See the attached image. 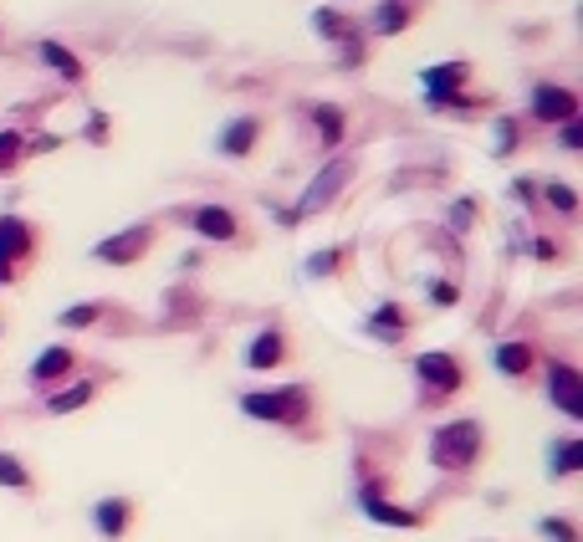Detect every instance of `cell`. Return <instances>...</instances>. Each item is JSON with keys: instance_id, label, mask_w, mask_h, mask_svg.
Listing matches in <instances>:
<instances>
[{"instance_id": "7402d4cb", "label": "cell", "mask_w": 583, "mask_h": 542, "mask_svg": "<svg viewBox=\"0 0 583 542\" xmlns=\"http://www.w3.org/2000/svg\"><path fill=\"white\" fill-rule=\"evenodd\" d=\"M573 471H583V440H563L553 456V476H573Z\"/></svg>"}, {"instance_id": "277c9868", "label": "cell", "mask_w": 583, "mask_h": 542, "mask_svg": "<svg viewBox=\"0 0 583 542\" xmlns=\"http://www.w3.org/2000/svg\"><path fill=\"white\" fill-rule=\"evenodd\" d=\"M415 374H420V384L430 394H456L466 384V364L456 353H420L415 358Z\"/></svg>"}, {"instance_id": "52a82bcc", "label": "cell", "mask_w": 583, "mask_h": 542, "mask_svg": "<svg viewBox=\"0 0 583 542\" xmlns=\"http://www.w3.org/2000/svg\"><path fill=\"white\" fill-rule=\"evenodd\" d=\"M31 256V225L26 220H0V287L16 282V261Z\"/></svg>"}, {"instance_id": "e0dca14e", "label": "cell", "mask_w": 583, "mask_h": 542, "mask_svg": "<svg viewBox=\"0 0 583 542\" xmlns=\"http://www.w3.org/2000/svg\"><path fill=\"white\" fill-rule=\"evenodd\" d=\"M491 364H497L507 379H522V374H532V364H537V353L527 348V343H502L497 353H491Z\"/></svg>"}, {"instance_id": "ba28073f", "label": "cell", "mask_w": 583, "mask_h": 542, "mask_svg": "<svg viewBox=\"0 0 583 542\" xmlns=\"http://www.w3.org/2000/svg\"><path fill=\"white\" fill-rule=\"evenodd\" d=\"M532 118H543V123H568V118H578V98L568 93V87L543 82V87H532Z\"/></svg>"}, {"instance_id": "f546056e", "label": "cell", "mask_w": 583, "mask_h": 542, "mask_svg": "<svg viewBox=\"0 0 583 542\" xmlns=\"http://www.w3.org/2000/svg\"><path fill=\"white\" fill-rule=\"evenodd\" d=\"M471 210H476V200H456V205H451V225H456V231H466V225L476 220Z\"/></svg>"}, {"instance_id": "9c48e42d", "label": "cell", "mask_w": 583, "mask_h": 542, "mask_svg": "<svg viewBox=\"0 0 583 542\" xmlns=\"http://www.w3.org/2000/svg\"><path fill=\"white\" fill-rule=\"evenodd\" d=\"M190 225H195L205 241H236V215L226 205H195L190 210Z\"/></svg>"}, {"instance_id": "1f68e13d", "label": "cell", "mask_w": 583, "mask_h": 542, "mask_svg": "<svg viewBox=\"0 0 583 542\" xmlns=\"http://www.w3.org/2000/svg\"><path fill=\"white\" fill-rule=\"evenodd\" d=\"M502 133H497V154H512L517 149V123H497Z\"/></svg>"}, {"instance_id": "4316f807", "label": "cell", "mask_w": 583, "mask_h": 542, "mask_svg": "<svg viewBox=\"0 0 583 542\" xmlns=\"http://www.w3.org/2000/svg\"><path fill=\"white\" fill-rule=\"evenodd\" d=\"M543 195H548V205H553L558 215H578V195H573L568 185H548Z\"/></svg>"}, {"instance_id": "d6a6232c", "label": "cell", "mask_w": 583, "mask_h": 542, "mask_svg": "<svg viewBox=\"0 0 583 542\" xmlns=\"http://www.w3.org/2000/svg\"><path fill=\"white\" fill-rule=\"evenodd\" d=\"M338 261H343L338 251H328V256H312V261H307V271H312V277H323V271H333Z\"/></svg>"}, {"instance_id": "4dcf8cb0", "label": "cell", "mask_w": 583, "mask_h": 542, "mask_svg": "<svg viewBox=\"0 0 583 542\" xmlns=\"http://www.w3.org/2000/svg\"><path fill=\"white\" fill-rule=\"evenodd\" d=\"M563 149H583V123H578V118L563 123Z\"/></svg>"}, {"instance_id": "d6986e66", "label": "cell", "mask_w": 583, "mask_h": 542, "mask_svg": "<svg viewBox=\"0 0 583 542\" xmlns=\"http://www.w3.org/2000/svg\"><path fill=\"white\" fill-rule=\"evenodd\" d=\"M82 404H93V384H87V379L47 394V415H72V410H82Z\"/></svg>"}, {"instance_id": "3957f363", "label": "cell", "mask_w": 583, "mask_h": 542, "mask_svg": "<svg viewBox=\"0 0 583 542\" xmlns=\"http://www.w3.org/2000/svg\"><path fill=\"white\" fill-rule=\"evenodd\" d=\"M348 179H353V159H328L318 174H312V185L302 190V200L282 215V225H297V220H312V215H323L343 190H348Z\"/></svg>"}, {"instance_id": "5bb4252c", "label": "cell", "mask_w": 583, "mask_h": 542, "mask_svg": "<svg viewBox=\"0 0 583 542\" xmlns=\"http://www.w3.org/2000/svg\"><path fill=\"white\" fill-rule=\"evenodd\" d=\"M420 82H425V93H430V103L440 108L445 98L456 93V87L466 82V62H445V67H425L420 72Z\"/></svg>"}, {"instance_id": "83f0119b", "label": "cell", "mask_w": 583, "mask_h": 542, "mask_svg": "<svg viewBox=\"0 0 583 542\" xmlns=\"http://www.w3.org/2000/svg\"><path fill=\"white\" fill-rule=\"evenodd\" d=\"M312 26H318L328 41H338V36H348V21L343 16H333V11H318V16H312Z\"/></svg>"}, {"instance_id": "8fae6325", "label": "cell", "mask_w": 583, "mask_h": 542, "mask_svg": "<svg viewBox=\"0 0 583 542\" xmlns=\"http://www.w3.org/2000/svg\"><path fill=\"white\" fill-rule=\"evenodd\" d=\"M72 369H77V353L57 343V348H47V353H36V364H31V384H62Z\"/></svg>"}, {"instance_id": "4fadbf2b", "label": "cell", "mask_w": 583, "mask_h": 542, "mask_svg": "<svg viewBox=\"0 0 583 542\" xmlns=\"http://www.w3.org/2000/svg\"><path fill=\"white\" fill-rule=\"evenodd\" d=\"M128 522H133V502H128V496H103V502L93 507V527L103 537H123Z\"/></svg>"}, {"instance_id": "cb8c5ba5", "label": "cell", "mask_w": 583, "mask_h": 542, "mask_svg": "<svg viewBox=\"0 0 583 542\" xmlns=\"http://www.w3.org/2000/svg\"><path fill=\"white\" fill-rule=\"evenodd\" d=\"M98 318H103V307L98 302H82V307H67L62 312V328H93Z\"/></svg>"}, {"instance_id": "44dd1931", "label": "cell", "mask_w": 583, "mask_h": 542, "mask_svg": "<svg viewBox=\"0 0 583 542\" xmlns=\"http://www.w3.org/2000/svg\"><path fill=\"white\" fill-rule=\"evenodd\" d=\"M410 26V6L405 0H384V6L374 11V31L379 36H394V31H405Z\"/></svg>"}, {"instance_id": "9a60e30c", "label": "cell", "mask_w": 583, "mask_h": 542, "mask_svg": "<svg viewBox=\"0 0 583 542\" xmlns=\"http://www.w3.org/2000/svg\"><path fill=\"white\" fill-rule=\"evenodd\" d=\"M369 333H374V338H384V343H399V338L410 333V312L399 307V302H384V307L374 312V318H369Z\"/></svg>"}, {"instance_id": "603a6c76", "label": "cell", "mask_w": 583, "mask_h": 542, "mask_svg": "<svg viewBox=\"0 0 583 542\" xmlns=\"http://www.w3.org/2000/svg\"><path fill=\"white\" fill-rule=\"evenodd\" d=\"M0 486H11V491H31V471H26L16 456H6V450H0Z\"/></svg>"}, {"instance_id": "8992f818", "label": "cell", "mask_w": 583, "mask_h": 542, "mask_svg": "<svg viewBox=\"0 0 583 542\" xmlns=\"http://www.w3.org/2000/svg\"><path fill=\"white\" fill-rule=\"evenodd\" d=\"M548 399L558 404V415L583 420V374L573 364H553L548 369Z\"/></svg>"}, {"instance_id": "d4e9b609", "label": "cell", "mask_w": 583, "mask_h": 542, "mask_svg": "<svg viewBox=\"0 0 583 542\" xmlns=\"http://www.w3.org/2000/svg\"><path fill=\"white\" fill-rule=\"evenodd\" d=\"M16 159H21V133L16 128H0V174H11Z\"/></svg>"}, {"instance_id": "484cf974", "label": "cell", "mask_w": 583, "mask_h": 542, "mask_svg": "<svg viewBox=\"0 0 583 542\" xmlns=\"http://www.w3.org/2000/svg\"><path fill=\"white\" fill-rule=\"evenodd\" d=\"M537 532L553 537V542H578V527L568 517H543V522H537Z\"/></svg>"}, {"instance_id": "7a4b0ae2", "label": "cell", "mask_w": 583, "mask_h": 542, "mask_svg": "<svg viewBox=\"0 0 583 542\" xmlns=\"http://www.w3.org/2000/svg\"><path fill=\"white\" fill-rule=\"evenodd\" d=\"M481 425L476 420H445L435 435H430V461L440 471H471L481 461Z\"/></svg>"}, {"instance_id": "2e32d148", "label": "cell", "mask_w": 583, "mask_h": 542, "mask_svg": "<svg viewBox=\"0 0 583 542\" xmlns=\"http://www.w3.org/2000/svg\"><path fill=\"white\" fill-rule=\"evenodd\" d=\"M256 133H261L256 118H236L226 133H220V144H215V149H220V154H231V159H241V154L256 149Z\"/></svg>"}, {"instance_id": "5b68a950", "label": "cell", "mask_w": 583, "mask_h": 542, "mask_svg": "<svg viewBox=\"0 0 583 542\" xmlns=\"http://www.w3.org/2000/svg\"><path fill=\"white\" fill-rule=\"evenodd\" d=\"M149 241H154V225H133V231H118V236L98 241L93 256L108 261V266H128V261H139V256L149 251Z\"/></svg>"}, {"instance_id": "30bf717a", "label": "cell", "mask_w": 583, "mask_h": 542, "mask_svg": "<svg viewBox=\"0 0 583 542\" xmlns=\"http://www.w3.org/2000/svg\"><path fill=\"white\" fill-rule=\"evenodd\" d=\"M282 358H287V338H282V328H261V333L251 338V348H246V364H251L256 374L277 369Z\"/></svg>"}, {"instance_id": "7c38bea8", "label": "cell", "mask_w": 583, "mask_h": 542, "mask_svg": "<svg viewBox=\"0 0 583 542\" xmlns=\"http://www.w3.org/2000/svg\"><path fill=\"white\" fill-rule=\"evenodd\" d=\"M358 507H364V517L369 522H384V527H420V512H405V507H394V502H384V496L369 486L364 496H358Z\"/></svg>"}, {"instance_id": "f1b7e54d", "label": "cell", "mask_w": 583, "mask_h": 542, "mask_svg": "<svg viewBox=\"0 0 583 542\" xmlns=\"http://www.w3.org/2000/svg\"><path fill=\"white\" fill-rule=\"evenodd\" d=\"M430 302H435V307H456V302H461L456 282H430Z\"/></svg>"}, {"instance_id": "ac0fdd59", "label": "cell", "mask_w": 583, "mask_h": 542, "mask_svg": "<svg viewBox=\"0 0 583 542\" xmlns=\"http://www.w3.org/2000/svg\"><path fill=\"white\" fill-rule=\"evenodd\" d=\"M312 123H318V133H323L328 149H338V139L348 133V113L333 108V103H318V108H312Z\"/></svg>"}, {"instance_id": "ffe728a7", "label": "cell", "mask_w": 583, "mask_h": 542, "mask_svg": "<svg viewBox=\"0 0 583 542\" xmlns=\"http://www.w3.org/2000/svg\"><path fill=\"white\" fill-rule=\"evenodd\" d=\"M41 62H47L52 72H62L67 82H82V62L62 47V41H41Z\"/></svg>"}, {"instance_id": "6da1fadb", "label": "cell", "mask_w": 583, "mask_h": 542, "mask_svg": "<svg viewBox=\"0 0 583 542\" xmlns=\"http://www.w3.org/2000/svg\"><path fill=\"white\" fill-rule=\"evenodd\" d=\"M241 415H251L261 425H302L312 415V389L307 384L251 389V394H241Z\"/></svg>"}]
</instances>
